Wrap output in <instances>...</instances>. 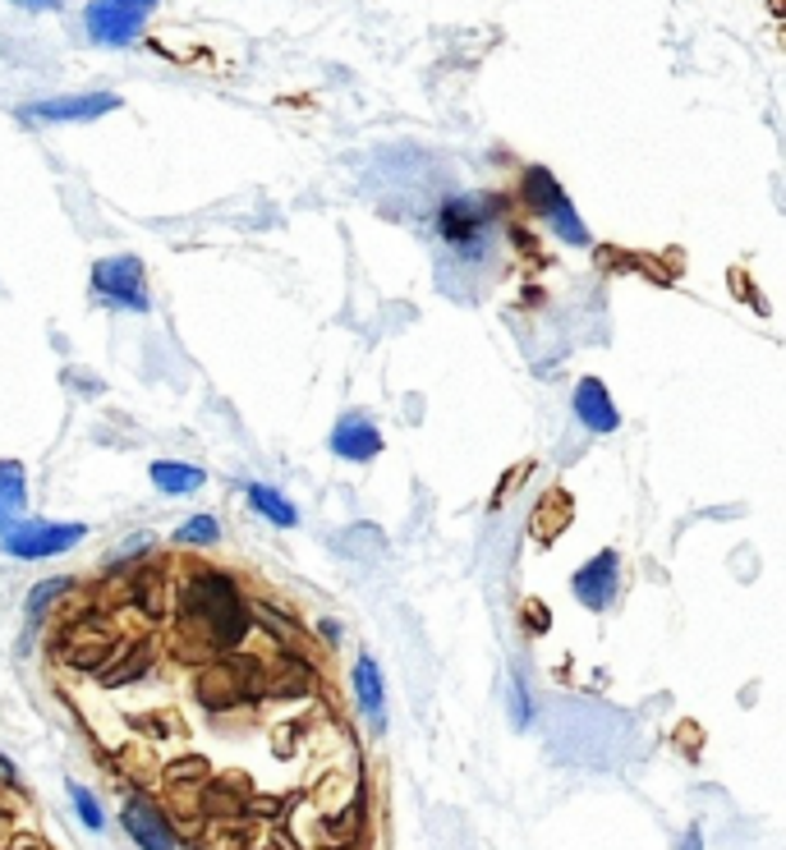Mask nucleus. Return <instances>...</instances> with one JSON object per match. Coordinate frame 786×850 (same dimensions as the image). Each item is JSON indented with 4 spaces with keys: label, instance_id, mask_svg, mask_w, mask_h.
<instances>
[{
    "label": "nucleus",
    "instance_id": "3",
    "mask_svg": "<svg viewBox=\"0 0 786 850\" xmlns=\"http://www.w3.org/2000/svg\"><path fill=\"white\" fill-rule=\"evenodd\" d=\"M93 290L111 308H124V313H148V272L134 254L120 258H101L93 267Z\"/></svg>",
    "mask_w": 786,
    "mask_h": 850
},
{
    "label": "nucleus",
    "instance_id": "15",
    "mask_svg": "<svg viewBox=\"0 0 786 850\" xmlns=\"http://www.w3.org/2000/svg\"><path fill=\"white\" fill-rule=\"evenodd\" d=\"M28 506V469L19 460H0V533L24 520Z\"/></svg>",
    "mask_w": 786,
    "mask_h": 850
},
{
    "label": "nucleus",
    "instance_id": "30",
    "mask_svg": "<svg viewBox=\"0 0 786 850\" xmlns=\"http://www.w3.org/2000/svg\"><path fill=\"white\" fill-rule=\"evenodd\" d=\"M529 473H533V460H520V465H515V469L506 473V479H502V483H496V492H492V502H488V506H492V510H502V506L511 502V492H515V488H520V483L529 479Z\"/></svg>",
    "mask_w": 786,
    "mask_h": 850
},
{
    "label": "nucleus",
    "instance_id": "6",
    "mask_svg": "<svg viewBox=\"0 0 786 850\" xmlns=\"http://www.w3.org/2000/svg\"><path fill=\"white\" fill-rule=\"evenodd\" d=\"M570 593L585 612H607L616 603V593H621V556L612 547L593 552L589 562L570 575Z\"/></svg>",
    "mask_w": 786,
    "mask_h": 850
},
{
    "label": "nucleus",
    "instance_id": "2",
    "mask_svg": "<svg viewBox=\"0 0 786 850\" xmlns=\"http://www.w3.org/2000/svg\"><path fill=\"white\" fill-rule=\"evenodd\" d=\"M88 538V525H51V520H19L14 529L0 533V547L19 562H47V556H60L78 547Z\"/></svg>",
    "mask_w": 786,
    "mask_h": 850
},
{
    "label": "nucleus",
    "instance_id": "27",
    "mask_svg": "<svg viewBox=\"0 0 786 850\" xmlns=\"http://www.w3.org/2000/svg\"><path fill=\"white\" fill-rule=\"evenodd\" d=\"M727 290H732V299H736V304H754L759 313L769 318V304L759 299V285H754V276L745 272V267H732V272H727Z\"/></svg>",
    "mask_w": 786,
    "mask_h": 850
},
{
    "label": "nucleus",
    "instance_id": "18",
    "mask_svg": "<svg viewBox=\"0 0 786 850\" xmlns=\"http://www.w3.org/2000/svg\"><path fill=\"white\" fill-rule=\"evenodd\" d=\"M152 488L165 492V496H189L207 483V473L198 465H184V460H152Z\"/></svg>",
    "mask_w": 786,
    "mask_h": 850
},
{
    "label": "nucleus",
    "instance_id": "28",
    "mask_svg": "<svg viewBox=\"0 0 786 850\" xmlns=\"http://www.w3.org/2000/svg\"><path fill=\"white\" fill-rule=\"evenodd\" d=\"M70 796H74V810H78L83 827H88V833H101V827H107V810L97 804V796L83 791V786H70Z\"/></svg>",
    "mask_w": 786,
    "mask_h": 850
},
{
    "label": "nucleus",
    "instance_id": "22",
    "mask_svg": "<svg viewBox=\"0 0 786 850\" xmlns=\"http://www.w3.org/2000/svg\"><path fill=\"white\" fill-rule=\"evenodd\" d=\"M115 649V639L111 635H97V639H78V644H70V667L83 672V676H97L101 667H107V657Z\"/></svg>",
    "mask_w": 786,
    "mask_h": 850
},
{
    "label": "nucleus",
    "instance_id": "19",
    "mask_svg": "<svg viewBox=\"0 0 786 850\" xmlns=\"http://www.w3.org/2000/svg\"><path fill=\"white\" fill-rule=\"evenodd\" d=\"M165 589H171V584H165L161 570H138L134 589H130V607L138 616H148V620H161L165 612H171V607H165Z\"/></svg>",
    "mask_w": 786,
    "mask_h": 850
},
{
    "label": "nucleus",
    "instance_id": "12",
    "mask_svg": "<svg viewBox=\"0 0 786 850\" xmlns=\"http://www.w3.org/2000/svg\"><path fill=\"white\" fill-rule=\"evenodd\" d=\"M83 24H88V37L101 41V47H130L143 33V14L111 5V0H93V5L83 10Z\"/></svg>",
    "mask_w": 786,
    "mask_h": 850
},
{
    "label": "nucleus",
    "instance_id": "14",
    "mask_svg": "<svg viewBox=\"0 0 786 850\" xmlns=\"http://www.w3.org/2000/svg\"><path fill=\"white\" fill-rule=\"evenodd\" d=\"M562 202H570V198L562 194V184H556V175L548 171V165H525V175H520V207L525 212L552 221V212Z\"/></svg>",
    "mask_w": 786,
    "mask_h": 850
},
{
    "label": "nucleus",
    "instance_id": "34",
    "mask_svg": "<svg viewBox=\"0 0 786 850\" xmlns=\"http://www.w3.org/2000/svg\"><path fill=\"white\" fill-rule=\"evenodd\" d=\"M0 781H5V786H19V777H14V768H10L5 754H0Z\"/></svg>",
    "mask_w": 786,
    "mask_h": 850
},
{
    "label": "nucleus",
    "instance_id": "38",
    "mask_svg": "<svg viewBox=\"0 0 786 850\" xmlns=\"http://www.w3.org/2000/svg\"><path fill=\"white\" fill-rule=\"evenodd\" d=\"M782 47H786V28H782Z\"/></svg>",
    "mask_w": 786,
    "mask_h": 850
},
{
    "label": "nucleus",
    "instance_id": "25",
    "mask_svg": "<svg viewBox=\"0 0 786 850\" xmlns=\"http://www.w3.org/2000/svg\"><path fill=\"white\" fill-rule=\"evenodd\" d=\"M552 231H556V239H566L570 248H585V244H589L585 221L575 217V207H570V202H562V207L552 212Z\"/></svg>",
    "mask_w": 786,
    "mask_h": 850
},
{
    "label": "nucleus",
    "instance_id": "8",
    "mask_svg": "<svg viewBox=\"0 0 786 850\" xmlns=\"http://www.w3.org/2000/svg\"><path fill=\"white\" fill-rule=\"evenodd\" d=\"M575 525V496L562 488V483H552L538 492V502L529 506V538H533V547H552L556 538H566V529Z\"/></svg>",
    "mask_w": 786,
    "mask_h": 850
},
{
    "label": "nucleus",
    "instance_id": "11",
    "mask_svg": "<svg viewBox=\"0 0 786 850\" xmlns=\"http://www.w3.org/2000/svg\"><path fill=\"white\" fill-rule=\"evenodd\" d=\"M570 409L589 432H603V438L621 428V409L612 405V391L603 378H579L570 391Z\"/></svg>",
    "mask_w": 786,
    "mask_h": 850
},
{
    "label": "nucleus",
    "instance_id": "20",
    "mask_svg": "<svg viewBox=\"0 0 786 850\" xmlns=\"http://www.w3.org/2000/svg\"><path fill=\"white\" fill-rule=\"evenodd\" d=\"M244 496H248V506H254V510L262 515V520H272L277 529H295V525H299V510L290 506L277 488H267V483H248V488H244Z\"/></svg>",
    "mask_w": 786,
    "mask_h": 850
},
{
    "label": "nucleus",
    "instance_id": "29",
    "mask_svg": "<svg viewBox=\"0 0 786 850\" xmlns=\"http://www.w3.org/2000/svg\"><path fill=\"white\" fill-rule=\"evenodd\" d=\"M520 626L529 635H548L552 630V612H548L543 598H525V603H520Z\"/></svg>",
    "mask_w": 786,
    "mask_h": 850
},
{
    "label": "nucleus",
    "instance_id": "33",
    "mask_svg": "<svg viewBox=\"0 0 786 850\" xmlns=\"http://www.w3.org/2000/svg\"><path fill=\"white\" fill-rule=\"evenodd\" d=\"M322 639H327V644H336V639H341V626H336V620H322Z\"/></svg>",
    "mask_w": 786,
    "mask_h": 850
},
{
    "label": "nucleus",
    "instance_id": "23",
    "mask_svg": "<svg viewBox=\"0 0 786 850\" xmlns=\"http://www.w3.org/2000/svg\"><path fill=\"white\" fill-rule=\"evenodd\" d=\"M70 593H74V579H70V575H60V579H41V584H33L24 612L37 620V616H47V612L60 603V598H70Z\"/></svg>",
    "mask_w": 786,
    "mask_h": 850
},
{
    "label": "nucleus",
    "instance_id": "24",
    "mask_svg": "<svg viewBox=\"0 0 786 850\" xmlns=\"http://www.w3.org/2000/svg\"><path fill=\"white\" fill-rule=\"evenodd\" d=\"M221 538V525H217V515H194V520H184L175 529V543L180 547H212Z\"/></svg>",
    "mask_w": 786,
    "mask_h": 850
},
{
    "label": "nucleus",
    "instance_id": "9",
    "mask_svg": "<svg viewBox=\"0 0 786 850\" xmlns=\"http://www.w3.org/2000/svg\"><path fill=\"white\" fill-rule=\"evenodd\" d=\"M322 686V676L318 667L308 662L304 653H290L281 649V657L267 667V699H281V703H304V699H314Z\"/></svg>",
    "mask_w": 786,
    "mask_h": 850
},
{
    "label": "nucleus",
    "instance_id": "32",
    "mask_svg": "<svg viewBox=\"0 0 786 850\" xmlns=\"http://www.w3.org/2000/svg\"><path fill=\"white\" fill-rule=\"evenodd\" d=\"M111 5H124V10H134V14H148L157 0H111Z\"/></svg>",
    "mask_w": 786,
    "mask_h": 850
},
{
    "label": "nucleus",
    "instance_id": "35",
    "mask_svg": "<svg viewBox=\"0 0 786 850\" xmlns=\"http://www.w3.org/2000/svg\"><path fill=\"white\" fill-rule=\"evenodd\" d=\"M14 5H24V10H51V5H60V0H14Z\"/></svg>",
    "mask_w": 786,
    "mask_h": 850
},
{
    "label": "nucleus",
    "instance_id": "26",
    "mask_svg": "<svg viewBox=\"0 0 786 850\" xmlns=\"http://www.w3.org/2000/svg\"><path fill=\"white\" fill-rule=\"evenodd\" d=\"M506 239H511V248H515L520 258H529V262H538V267H548V254L538 248V235L529 231L525 221H506Z\"/></svg>",
    "mask_w": 786,
    "mask_h": 850
},
{
    "label": "nucleus",
    "instance_id": "31",
    "mask_svg": "<svg viewBox=\"0 0 786 850\" xmlns=\"http://www.w3.org/2000/svg\"><path fill=\"white\" fill-rule=\"evenodd\" d=\"M5 850H51V846L41 841L37 833H14V837L5 841Z\"/></svg>",
    "mask_w": 786,
    "mask_h": 850
},
{
    "label": "nucleus",
    "instance_id": "36",
    "mask_svg": "<svg viewBox=\"0 0 786 850\" xmlns=\"http://www.w3.org/2000/svg\"><path fill=\"white\" fill-rule=\"evenodd\" d=\"M769 14L773 19H786V0H769Z\"/></svg>",
    "mask_w": 786,
    "mask_h": 850
},
{
    "label": "nucleus",
    "instance_id": "4",
    "mask_svg": "<svg viewBox=\"0 0 786 850\" xmlns=\"http://www.w3.org/2000/svg\"><path fill=\"white\" fill-rule=\"evenodd\" d=\"M240 603V589H235V579L225 575V570H194L189 579H184V589H180V620L189 630H198L207 616L221 612V607H231Z\"/></svg>",
    "mask_w": 786,
    "mask_h": 850
},
{
    "label": "nucleus",
    "instance_id": "21",
    "mask_svg": "<svg viewBox=\"0 0 786 850\" xmlns=\"http://www.w3.org/2000/svg\"><path fill=\"white\" fill-rule=\"evenodd\" d=\"M161 781L171 786V791H202L207 781H212V763L202 754H184V759H171L161 768Z\"/></svg>",
    "mask_w": 786,
    "mask_h": 850
},
{
    "label": "nucleus",
    "instance_id": "1",
    "mask_svg": "<svg viewBox=\"0 0 786 850\" xmlns=\"http://www.w3.org/2000/svg\"><path fill=\"white\" fill-rule=\"evenodd\" d=\"M506 212V198L496 194H460V198H446L442 212H438V235L442 244L451 248L455 258L465 262H483L492 254V221Z\"/></svg>",
    "mask_w": 786,
    "mask_h": 850
},
{
    "label": "nucleus",
    "instance_id": "10",
    "mask_svg": "<svg viewBox=\"0 0 786 850\" xmlns=\"http://www.w3.org/2000/svg\"><path fill=\"white\" fill-rule=\"evenodd\" d=\"M152 653H157L152 639H115L107 667L97 672V686H101V690H124V686H134V680H143V676L152 672Z\"/></svg>",
    "mask_w": 786,
    "mask_h": 850
},
{
    "label": "nucleus",
    "instance_id": "17",
    "mask_svg": "<svg viewBox=\"0 0 786 850\" xmlns=\"http://www.w3.org/2000/svg\"><path fill=\"white\" fill-rule=\"evenodd\" d=\"M248 607H254V620H258L267 635H272L277 649H290V653H304V649H308L304 626H299V620L290 616V612H281V607H272V603H262V598H254Z\"/></svg>",
    "mask_w": 786,
    "mask_h": 850
},
{
    "label": "nucleus",
    "instance_id": "16",
    "mask_svg": "<svg viewBox=\"0 0 786 850\" xmlns=\"http://www.w3.org/2000/svg\"><path fill=\"white\" fill-rule=\"evenodd\" d=\"M355 699H359V709H364V717H368V727H372V731H382V727H386L382 672H378V662H372L368 653L355 662Z\"/></svg>",
    "mask_w": 786,
    "mask_h": 850
},
{
    "label": "nucleus",
    "instance_id": "5",
    "mask_svg": "<svg viewBox=\"0 0 786 850\" xmlns=\"http://www.w3.org/2000/svg\"><path fill=\"white\" fill-rule=\"evenodd\" d=\"M120 823H124V833H130V841L138 850H180V827L152 796L138 791V796L124 800Z\"/></svg>",
    "mask_w": 786,
    "mask_h": 850
},
{
    "label": "nucleus",
    "instance_id": "37",
    "mask_svg": "<svg viewBox=\"0 0 786 850\" xmlns=\"http://www.w3.org/2000/svg\"><path fill=\"white\" fill-rule=\"evenodd\" d=\"M686 850H699V833H690V837H686Z\"/></svg>",
    "mask_w": 786,
    "mask_h": 850
},
{
    "label": "nucleus",
    "instance_id": "7",
    "mask_svg": "<svg viewBox=\"0 0 786 850\" xmlns=\"http://www.w3.org/2000/svg\"><path fill=\"white\" fill-rule=\"evenodd\" d=\"M120 111V97L115 93H78V97H47V101H33L24 111L28 120H41V124H88V120H101Z\"/></svg>",
    "mask_w": 786,
    "mask_h": 850
},
{
    "label": "nucleus",
    "instance_id": "13",
    "mask_svg": "<svg viewBox=\"0 0 786 850\" xmlns=\"http://www.w3.org/2000/svg\"><path fill=\"white\" fill-rule=\"evenodd\" d=\"M331 451L341 455L349 465H368L382 455V432L378 423L368 419V414H345V419L331 428Z\"/></svg>",
    "mask_w": 786,
    "mask_h": 850
}]
</instances>
